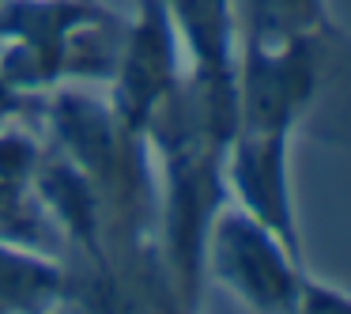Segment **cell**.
<instances>
[{"mask_svg": "<svg viewBox=\"0 0 351 314\" xmlns=\"http://www.w3.org/2000/svg\"><path fill=\"white\" fill-rule=\"evenodd\" d=\"M238 129V84L182 72L144 129L159 167V250L170 284L189 314L204 299V246L212 220L230 205L227 148Z\"/></svg>", "mask_w": 351, "mask_h": 314, "instance_id": "obj_1", "label": "cell"}, {"mask_svg": "<svg viewBox=\"0 0 351 314\" xmlns=\"http://www.w3.org/2000/svg\"><path fill=\"white\" fill-rule=\"evenodd\" d=\"M204 276L219 280L253 314H291L306 265L272 227L238 205H223L204 246Z\"/></svg>", "mask_w": 351, "mask_h": 314, "instance_id": "obj_2", "label": "cell"}, {"mask_svg": "<svg viewBox=\"0 0 351 314\" xmlns=\"http://www.w3.org/2000/svg\"><path fill=\"white\" fill-rule=\"evenodd\" d=\"M102 12V0H0V84L27 99L57 91L64 42Z\"/></svg>", "mask_w": 351, "mask_h": 314, "instance_id": "obj_3", "label": "cell"}, {"mask_svg": "<svg viewBox=\"0 0 351 314\" xmlns=\"http://www.w3.org/2000/svg\"><path fill=\"white\" fill-rule=\"evenodd\" d=\"M182 42L162 0H136L125 27L117 72L110 80V110L132 133H144L159 102L182 80Z\"/></svg>", "mask_w": 351, "mask_h": 314, "instance_id": "obj_4", "label": "cell"}, {"mask_svg": "<svg viewBox=\"0 0 351 314\" xmlns=\"http://www.w3.org/2000/svg\"><path fill=\"white\" fill-rule=\"evenodd\" d=\"M193 76L238 84V16L234 0H162Z\"/></svg>", "mask_w": 351, "mask_h": 314, "instance_id": "obj_5", "label": "cell"}, {"mask_svg": "<svg viewBox=\"0 0 351 314\" xmlns=\"http://www.w3.org/2000/svg\"><path fill=\"white\" fill-rule=\"evenodd\" d=\"M64 299V261L0 238V314H49Z\"/></svg>", "mask_w": 351, "mask_h": 314, "instance_id": "obj_6", "label": "cell"}, {"mask_svg": "<svg viewBox=\"0 0 351 314\" xmlns=\"http://www.w3.org/2000/svg\"><path fill=\"white\" fill-rule=\"evenodd\" d=\"M234 16L238 38L250 42H283L340 31L328 12V0H234Z\"/></svg>", "mask_w": 351, "mask_h": 314, "instance_id": "obj_7", "label": "cell"}, {"mask_svg": "<svg viewBox=\"0 0 351 314\" xmlns=\"http://www.w3.org/2000/svg\"><path fill=\"white\" fill-rule=\"evenodd\" d=\"M291 314H351V295L325 280H313L306 273L302 280V291H298V303Z\"/></svg>", "mask_w": 351, "mask_h": 314, "instance_id": "obj_8", "label": "cell"}, {"mask_svg": "<svg viewBox=\"0 0 351 314\" xmlns=\"http://www.w3.org/2000/svg\"><path fill=\"white\" fill-rule=\"evenodd\" d=\"M38 114H42V99H27V95H16L12 87L0 84V125L38 122Z\"/></svg>", "mask_w": 351, "mask_h": 314, "instance_id": "obj_9", "label": "cell"}, {"mask_svg": "<svg viewBox=\"0 0 351 314\" xmlns=\"http://www.w3.org/2000/svg\"><path fill=\"white\" fill-rule=\"evenodd\" d=\"M49 314H57V311H49Z\"/></svg>", "mask_w": 351, "mask_h": 314, "instance_id": "obj_10", "label": "cell"}]
</instances>
